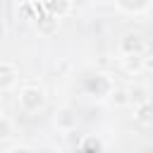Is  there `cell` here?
<instances>
[{
  "label": "cell",
  "mask_w": 153,
  "mask_h": 153,
  "mask_svg": "<svg viewBox=\"0 0 153 153\" xmlns=\"http://www.w3.org/2000/svg\"><path fill=\"white\" fill-rule=\"evenodd\" d=\"M17 103L24 112H38L45 105V91L41 86H24L17 96Z\"/></svg>",
  "instance_id": "cell-1"
},
{
  "label": "cell",
  "mask_w": 153,
  "mask_h": 153,
  "mask_svg": "<svg viewBox=\"0 0 153 153\" xmlns=\"http://www.w3.org/2000/svg\"><path fill=\"white\" fill-rule=\"evenodd\" d=\"M84 91H86V96H91V98H96V100H103V98L110 96L112 81H110L105 74H93V76H86V79H84Z\"/></svg>",
  "instance_id": "cell-2"
},
{
  "label": "cell",
  "mask_w": 153,
  "mask_h": 153,
  "mask_svg": "<svg viewBox=\"0 0 153 153\" xmlns=\"http://www.w3.org/2000/svg\"><path fill=\"white\" fill-rule=\"evenodd\" d=\"M33 29H36L41 36L50 38V36L57 33V29H60V19L53 17V14H48V12H43V14H38V17L33 19Z\"/></svg>",
  "instance_id": "cell-3"
},
{
  "label": "cell",
  "mask_w": 153,
  "mask_h": 153,
  "mask_svg": "<svg viewBox=\"0 0 153 153\" xmlns=\"http://www.w3.org/2000/svg\"><path fill=\"white\" fill-rule=\"evenodd\" d=\"M120 50L122 55H136V53H143L146 50V38L141 33H124L122 41H120Z\"/></svg>",
  "instance_id": "cell-4"
},
{
  "label": "cell",
  "mask_w": 153,
  "mask_h": 153,
  "mask_svg": "<svg viewBox=\"0 0 153 153\" xmlns=\"http://www.w3.org/2000/svg\"><path fill=\"white\" fill-rule=\"evenodd\" d=\"M53 124L60 131H74L76 129V112L72 108H57L53 115Z\"/></svg>",
  "instance_id": "cell-5"
},
{
  "label": "cell",
  "mask_w": 153,
  "mask_h": 153,
  "mask_svg": "<svg viewBox=\"0 0 153 153\" xmlns=\"http://www.w3.org/2000/svg\"><path fill=\"white\" fill-rule=\"evenodd\" d=\"M19 79V69L12 62H0V91H10Z\"/></svg>",
  "instance_id": "cell-6"
},
{
  "label": "cell",
  "mask_w": 153,
  "mask_h": 153,
  "mask_svg": "<svg viewBox=\"0 0 153 153\" xmlns=\"http://www.w3.org/2000/svg\"><path fill=\"white\" fill-rule=\"evenodd\" d=\"M43 12L53 14V17H65L72 12V2L69 0H43Z\"/></svg>",
  "instance_id": "cell-7"
},
{
  "label": "cell",
  "mask_w": 153,
  "mask_h": 153,
  "mask_svg": "<svg viewBox=\"0 0 153 153\" xmlns=\"http://www.w3.org/2000/svg\"><path fill=\"white\" fill-rule=\"evenodd\" d=\"M134 122L141 124V127H151L153 124V110H151V103H139L136 110H134Z\"/></svg>",
  "instance_id": "cell-8"
},
{
  "label": "cell",
  "mask_w": 153,
  "mask_h": 153,
  "mask_svg": "<svg viewBox=\"0 0 153 153\" xmlns=\"http://www.w3.org/2000/svg\"><path fill=\"white\" fill-rule=\"evenodd\" d=\"M148 2H151V0H115V5H117L122 12H127V14H139V12H143V10L148 7Z\"/></svg>",
  "instance_id": "cell-9"
},
{
  "label": "cell",
  "mask_w": 153,
  "mask_h": 153,
  "mask_svg": "<svg viewBox=\"0 0 153 153\" xmlns=\"http://www.w3.org/2000/svg\"><path fill=\"white\" fill-rule=\"evenodd\" d=\"M146 65H148V62H146L143 53H136V55H124V69H127L129 74H139Z\"/></svg>",
  "instance_id": "cell-10"
},
{
  "label": "cell",
  "mask_w": 153,
  "mask_h": 153,
  "mask_svg": "<svg viewBox=\"0 0 153 153\" xmlns=\"http://www.w3.org/2000/svg\"><path fill=\"white\" fill-rule=\"evenodd\" d=\"M127 98H129V103H134V105L146 103V100H148V88L141 86V84H134V86L127 88Z\"/></svg>",
  "instance_id": "cell-11"
},
{
  "label": "cell",
  "mask_w": 153,
  "mask_h": 153,
  "mask_svg": "<svg viewBox=\"0 0 153 153\" xmlns=\"http://www.w3.org/2000/svg\"><path fill=\"white\" fill-rule=\"evenodd\" d=\"M12 134H14V124H12V120L5 117V115H0V141L12 139Z\"/></svg>",
  "instance_id": "cell-12"
},
{
  "label": "cell",
  "mask_w": 153,
  "mask_h": 153,
  "mask_svg": "<svg viewBox=\"0 0 153 153\" xmlns=\"http://www.w3.org/2000/svg\"><path fill=\"white\" fill-rule=\"evenodd\" d=\"M108 98H112L115 105H127V103H129V98H127V88H115V86H112V91H110Z\"/></svg>",
  "instance_id": "cell-13"
},
{
  "label": "cell",
  "mask_w": 153,
  "mask_h": 153,
  "mask_svg": "<svg viewBox=\"0 0 153 153\" xmlns=\"http://www.w3.org/2000/svg\"><path fill=\"white\" fill-rule=\"evenodd\" d=\"M84 153H100V141H98V139H86Z\"/></svg>",
  "instance_id": "cell-14"
},
{
  "label": "cell",
  "mask_w": 153,
  "mask_h": 153,
  "mask_svg": "<svg viewBox=\"0 0 153 153\" xmlns=\"http://www.w3.org/2000/svg\"><path fill=\"white\" fill-rule=\"evenodd\" d=\"M69 2H72V10H84L91 5V0H69Z\"/></svg>",
  "instance_id": "cell-15"
},
{
  "label": "cell",
  "mask_w": 153,
  "mask_h": 153,
  "mask_svg": "<svg viewBox=\"0 0 153 153\" xmlns=\"http://www.w3.org/2000/svg\"><path fill=\"white\" fill-rule=\"evenodd\" d=\"M7 153H33V151H31L29 146H12Z\"/></svg>",
  "instance_id": "cell-16"
},
{
  "label": "cell",
  "mask_w": 153,
  "mask_h": 153,
  "mask_svg": "<svg viewBox=\"0 0 153 153\" xmlns=\"http://www.w3.org/2000/svg\"><path fill=\"white\" fill-rule=\"evenodd\" d=\"M2 36H5V24L0 22V38H2Z\"/></svg>",
  "instance_id": "cell-17"
}]
</instances>
